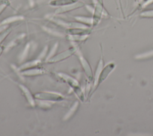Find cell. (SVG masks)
<instances>
[{
  "label": "cell",
  "instance_id": "6da1fadb",
  "mask_svg": "<svg viewBox=\"0 0 153 136\" xmlns=\"http://www.w3.org/2000/svg\"><path fill=\"white\" fill-rule=\"evenodd\" d=\"M105 8L102 0H97L93 9V14L92 17V26H96L100 21V19L104 13Z\"/></svg>",
  "mask_w": 153,
  "mask_h": 136
},
{
  "label": "cell",
  "instance_id": "7a4b0ae2",
  "mask_svg": "<svg viewBox=\"0 0 153 136\" xmlns=\"http://www.w3.org/2000/svg\"><path fill=\"white\" fill-rule=\"evenodd\" d=\"M115 67V64L114 62L109 63L108 65H106L100 71L98 80H97V87H98L103 81H104L109 74L112 71V70Z\"/></svg>",
  "mask_w": 153,
  "mask_h": 136
},
{
  "label": "cell",
  "instance_id": "3957f363",
  "mask_svg": "<svg viewBox=\"0 0 153 136\" xmlns=\"http://www.w3.org/2000/svg\"><path fill=\"white\" fill-rule=\"evenodd\" d=\"M91 29L87 28H68L66 32L71 35H81L87 36L91 33Z\"/></svg>",
  "mask_w": 153,
  "mask_h": 136
},
{
  "label": "cell",
  "instance_id": "277c9868",
  "mask_svg": "<svg viewBox=\"0 0 153 136\" xmlns=\"http://www.w3.org/2000/svg\"><path fill=\"white\" fill-rule=\"evenodd\" d=\"M84 5V4L82 2H76L74 4H70V5H65V6H63V7H59V8H58L55 13L56 14H61V13H66L68 12L69 11L73 10H75L79 8H81L82 7H83Z\"/></svg>",
  "mask_w": 153,
  "mask_h": 136
},
{
  "label": "cell",
  "instance_id": "5b68a950",
  "mask_svg": "<svg viewBox=\"0 0 153 136\" xmlns=\"http://www.w3.org/2000/svg\"><path fill=\"white\" fill-rule=\"evenodd\" d=\"M78 0H52L49 4L53 7H63L78 2Z\"/></svg>",
  "mask_w": 153,
  "mask_h": 136
},
{
  "label": "cell",
  "instance_id": "8992f818",
  "mask_svg": "<svg viewBox=\"0 0 153 136\" xmlns=\"http://www.w3.org/2000/svg\"><path fill=\"white\" fill-rule=\"evenodd\" d=\"M139 17L141 18L151 19L153 18V9L143 10L139 14Z\"/></svg>",
  "mask_w": 153,
  "mask_h": 136
},
{
  "label": "cell",
  "instance_id": "52a82bcc",
  "mask_svg": "<svg viewBox=\"0 0 153 136\" xmlns=\"http://www.w3.org/2000/svg\"><path fill=\"white\" fill-rule=\"evenodd\" d=\"M22 17H20V16H17V17H10V18H8V19H5L3 22H2V23H9V22H11V21H15V20H17L18 19H22Z\"/></svg>",
  "mask_w": 153,
  "mask_h": 136
},
{
  "label": "cell",
  "instance_id": "ba28073f",
  "mask_svg": "<svg viewBox=\"0 0 153 136\" xmlns=\"http://www.w3.org/2000/svg\"><path fill=\"white\" fill-rule=\"evenodd\" d=\"M140 2V7H143L152 4L153 0H141Z\"/></svg>",
  "mask_w": 153,
  "mask_h": 136
},
{
  "label": "cell",
  "instance_id": "9c48e42d",
  "mask_svg": "<svg viewBox=\"0 0 153 136\" xmlns=\"http://www.w3.org/2000/svg\"><path fill=\"white\" fill-rule=\"evenodd\" d=\"M0 4L10 5V2L9 1V0H0Z\"/></svg>",
  "mask_w": 153,
  "mask_h": 136
},
{
  "label": "cell",
  "instance_id": "30bf717a",
  "mask_svg": "<svg viewBox=\"0 0 153 136\" xmlns=\"http://www.w3.org/2000/svg\"><path fill=\"white\" fill-rule=\"evenodd\" d=\"M7 6H8L7 5L0 4V14L3 11V10H4Z\"/></svg>",
  "mask_w": 153,
  "mask_h": 136
},
{
  "label": "cell",
  "instance_id": "8fae6325",
  "mask_svg": "<svg viewBox=\"0 0 153 136\" xmlns=\"http://www.w3.org/2000/svg\"><path fill=\"white\" fill-rule=\"evenodd\" d=\"M118 2H119V4H120V9H121V11L122 12V14L124 16V11H123V5H122V1L121 0H118Z\"/></svg>",
  "mask_w": 153,
  "mask_h": 136
},
{
  "label": "cell",
  "instance_id": "7c38bea8",
  "mask_svg": "<svg viewBox=\"0 0 153 136\" xmlns=\"http://www.w3.org/2000/svg\"><path fill=\"white\" fill-rule=\"evenodd\" d=\"M137 2H140L141 0H136Z\"/></svg>",
  "mask_w": 153,
  "mask_h": 136
}]
</instances>
